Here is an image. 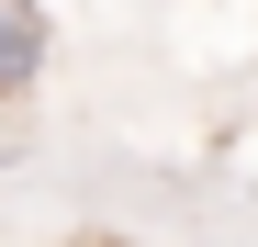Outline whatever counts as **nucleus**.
<instances>
[{
  "instance_id": "1",
  "label": "nucleus",
  "mask_w": 258,
  "mask_h": 247,
  "mask_svg": "<svg viewBox=\"0 0 258 247\" xmlns=\"http://www.w3.org/2000/svg\"><path fill=\"white\" fill-rule=\"evenodd\" d=\"M45 79V12L34 0H0V101H23Z\"/></svg>"
}]
</instances>
